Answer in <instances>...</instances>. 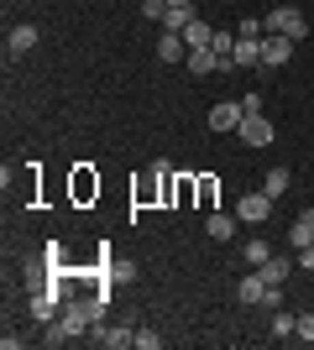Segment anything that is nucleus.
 <instances>
[{"label":"nucleus","mask_w":314,"mask_h":350,"mask_svg":"<svg viewBox=\"0 0 314 350\" xmlns=\"http://www.w3.org/2000/svg\"><path fill=\"white\" fill-rule=\"evenodd\" d=\"M105 319V298H68L63 304V314L53 319V329H47V345H63V340H79L90 324Z\"/></svg>","instance_id":"f257e3e1"},{"label":"nucleus","mask_w":314,"mask_h":350,"mask_svg":"<svg viewBox=\"0 0 314 350\" xmlns=\"http://www.w3.org/2000/svg\"><path fill=\"white\" fill-rule=\"evenodd\" d=\"M236 298H241L246 308H278V298H283V293H278V288H272V282H267V278H262V272L252 267V278H241Z\"/></svg>","instance_id":"f03ea898"},{"label":"nucleus","mask_w":314,"mask_h":350,"mask_svg":"<svg viewBox=\"0 0 314 350\" xmlns=\"http://www.w3.org/2000/svg\"><path fill=\"white\" fill-rule=\"evenodd\" d=\"M267 31H278V37H293V42H304V37H309V21H304V11H293V5H278V11L267 16Z\"/></svg>","instance_id":"7ed1b4c3"},{"label":"nucleus","mask_w":314,"mask_h":350,"mask_svg":"<svg viewBox=\"0 0 314 350\" xmlns=\"http://www.w3.org/2000/svg\"><path fill=\"white\" fill-rule=\"evenodd\" d=\"M267 215H272L267 193H241V199H236V219H241V225H267Z\"/></svg>","instance_id":"20e7f679"},{"label":"nucleus","mask_w":314,"mask_h":350,"mask_svg":"<svg viewBox=\"0 0 314 350\" xmlns=\"http://www.w3.org/2000/svg\"><path fill=\"white\" fill-rule=\"evenodd\" d=\"M241 116H246V105L241 100H220L215 110H209V131L220 136V131H241Z\"/></svg>","instance_id":"39448f33"},{"label":"nucleus","mask_w":314,"mask_h":350,"mask_svg":"<svg viewBox=\"0 0 314 350\" xmlns=\"http://www.w3.org/2000/svg\"><path fill=\"white\" fill-rule=\"evenodd\" d=\"M236 136H241L246 146H267V142H272V126H267V116H262V110H246Z\"/></svg>","instance_id":"423d86ee"},{"label":"nucleus","mask_w":314,"mask_h":350,"mask_svg":"<svg viewBox=\"0 0 314 350\" xmlns=\"http://www.w3.org/2000/svg\"><path fill=\"white\" fill-rule=\"evenodd\" d=\"M288 58H293V37H278V31H267V37H262V68H283Z\"/></svg>","instance_id":"0eeeda50"},{"label":"nucleus","mask_w":314,"mask_h":350,"mask_svg":"<svg viewBox=\"0 0 314 350\" xmlns=\"http://www.w3.org/2000/svg\"><path fill=\"white\" fill-rule=\"evenodd\" d=\"M236 225H241V219L225 215V209H209V215H205V235H209V241H220V246L236 235Z\"/></svg>","instance_id":"6e6552de"},{"label":"nucleus","mask_w":314,"mask_h":350,"mask_svg":"<svg viewBox=\"0 0 314 350\" xmlns=\"http://www.w3.org/2000/svg\"><path fill=\"white\" fill-rule=\"evenodd\" d=\"M31 47H37V27H31V21L11 27V37H5V58H21V53H31Z\"/></svg>","instance_id":"1a4fd4ad"},{"label":"nucleus","mask_w":314,"mask_h":350,"mask_svg":"<svg viewBox=\"0 0 314 350\" xmlns=\"http://www.w3.org/2000/svg\"><path fill=\"white\" fill-rule=\"evenodd\" d=\"M257 272H262V278H267L272 288H283V282H288V272H293V256H278V251H272V256H267L262 267H257Z\"/></svg>","instance_id":"9d476101"},{"label":"nucleus","mask_w":314,"mask_h":350,"mask_svg":"<svg viewBox=\"0 0 314 350\" xmlns=\"http://www.w3.org/2000/svg\"><path fill=\"white\" fill-rule=\"evenodd\" d=\"M288 246H293V251L314 246V209H304V215L293 219V230H288Z\"/></svg>","instance_id":"9b49d317"},{"label":"nucleus","mask_w":314,"mask_h":350,"mask_svg":"<svg viewBox=\"0 0 314 350\" xmlns=\"http://www.w3.org/2000/svg\"><path fill=\"white\" fill-rule=\"evenodd\" d=\"M157 58H163V63H179V58H189V42H183L179 31H163V37H157Z\"/></svg>","instance_id":"f8f14e48"},{"label":"nucleus","mask_w":314,"mask_h":350,"mask_svg":"<svg viewBox=\"0 0 314 350\" xmlns=\"http://www.w3.org/2000/svg\"><path fill=\"white\" fill-rule=\"evenodd\" d=\"M189 21H199V16H194V0H183V5H168V11H163V31H183Z\"/></svg>","instance_id":"ddd939ff"},{"label":"nucleus","mask_w":314,"mask_h":350,"mask_svg":"<svg viewBox=\"0 0 314 350\" xmlns=\"http://www.w3.org/2000/svg\"><path fill=\"white\" fill-rule=\"evenodd\" d=\"M189 73H199V79H205V73H215L220 68V58H215V47H189Z\"/></svg>","instance_id":"4468645a"},{"label":"nucleus","mask_w":314,"mask_h":350,"mask_svg":"<svg viewBox=\"0 0 314 350\" xmlns=\"http://www.w3.org/2000/svg\"><path fill=\"white\" fill-rule=\"evenodd\" d=\"M179 37H183L189 47H215V27H209V21H189Z\"/></svg>","instance_id":"2eb2a0df"},{"label":"nucleus","mask_w":314,"mask_h":350,"mask_svg":"<svg viewBox=\"0 0 314 350\" xmlns=\"http://www.w3.org/2000/svg\"><path fill=\"white\" fill-rule=\"evenodd\" d=\"M288 183H293V178H288V167H267V178H262V193H267V199H283Z\"/></svg>","instance_id":"dca6fc26"},{"label":"nucleus","mask_w":314,"mask_h":350,"mask_svg":"<svg viewBox=\"0 0 314 350\" xmlns=\"http://www.w3.org/2000/svg\"><path fill=\"white\" fill-rule=\"evenodd\" d=\"M215 193H220V178L199 173V178H194V199H199V209H215Z\"/></svg>","instance_id":"f3484780"},{"label":"nucleus","mask_w":314,"mask_h":350,"mask_svg":"<svg viewBox=\"0 0 314 350\" xmlns=\"http://www.w3.org/2000/svg\"><path fill=\"white\" fill-rule=\"evenodd\" d=\"M94 340H100L105 350H126V345H136V329H100Z\"/></svg>","instance_id":"a211bd4d"},{"label":"nucleus","mask_w":314,"mask_h":350,"mask_svg":"<svg viewBox=\"0 0 314 350\" xmlns=\"http://www.w3.org/2000/svg\"><path fill=\"white\" fill-rule=\"evenodd\" d=\"M241 256H246L252 267H262V262L272 256V246H267V241H246V246H241Z\"/></svg>","instance_id":"6ab92c4d"},{"label":"nucleus","mask_w":314,"mask_h":350,"mask_svg":"<svg viewBox=\"0 0 314 350\" xmlns=\"http://www.w3.org/2000/svg\"><path fill=\"white\" fill-rule=\"evenodd\" d=\"M293 329H299V314H283V308H278V314H272V335H293Z\"/></svg>","instance_id":"aec40b11"},{"label":"nucleus","mask_w":314,"mask_h":350,"mask_svg":"<svg viewBox=\"0 0 314 350\" xmlns=\"http://www.w3.org/2000/svg\"><path fill=\"white\" fill-rule=\"evenodd\" d=\"M74 193H79V199H90V193H100V178L79 173V178H74Z\"/></svg>","instance_id":"412c9836"},{"label":"nucleus","mask_w":314,"mask_h":350,"mask_svg":"<svg viewBox=\"0 0 314 350\" xmlns=\"http://www.w3.org/2000/svg\"><path fill=\"white\" fill-rule=\"evenodd\" d=\"M236 37H246V42H257V37H262V21H257V16H246V21H241V27H236Z\"/></svg>","instance_id":"4be33fe9"},{"label":"nucleus","mask_w":314,"mask_h":350,"mask_svg":"<svg viewBox=\"0 0 314 350\" xmlns=\"http://www.w3.org/2000/svg\"><path fill=\"white\" fill-rule=\"evenodd\" d=\"M293 335H299L304 345H314V314H299V329H293Z\"/></svg>","instance_id":"5701e85b"},{"label":"nucleus","mask_w":314,"mask_h":350,"mask_svg":"<svg viewBox=\"0 0 314 350\" xmlns=\"http://www.w3.org/2000/svg\"><path fill=\"white\" fill-rule=\"evenodd\" d=\"M163 345V335H152V329H136V350H157Z\"/></svg>","instance_id":"b1692460"},{"label":"nucleus","mask_w":314,"mask_h":350,"mask_svg":"<svg viewBox=\"0 0 314 350\" xmlns=\"http://www.w3.org/2000/svg\"><path fill=\"white\" fill-rule=\"evenodd\" d=\"M163 11H168V0H142V16H152V21H163Z\"/></svg>","instance_id":"393cba45"},{"label":"nucleus","mask_w":314,"mask_h":350,"mask_svg":"<svg viewBox=\"0 0 314 350\" xmlns=\"http://www.w3.org/2000/svg\"><path fill=\"white\" fill-rule=\"evenodd\" d=\"M299 267H304V272H314V246H304V251H299Z\"/></svg>","instance_id":"a878e982"},{"label":"nucleus","mask_w":314,"mask_h":350,"mask_svg":"<svg viewBox=\"0 0 314 350\" xmlns=\"http://www.w3.org/2000/svg\"><path fill=\"white\" fill-rule=\"evenodd\" d=\"M168 5H183V0H168Z\"/></svg>","instance_id":"bb28decb"}]
</instances>
